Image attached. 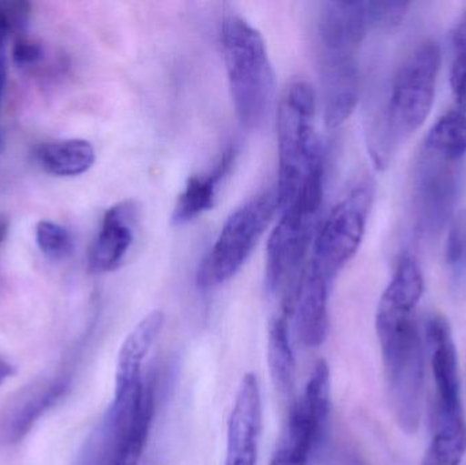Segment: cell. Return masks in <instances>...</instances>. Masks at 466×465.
<instances>
[{"instance_id": "cell-1", "label": "cell", "mask_w": 466, "mask_h": 465, "mask_svg": "<svg viewBox=\"0 0 466 465\" xmlns=\"http://www.w3.org/2000/svg\"><path fill=\"white\" fill-rule=\"evenodd\" d=\"M423 291V273L418 261L402 257L377 313L389 399L400 428L407 433H416L420 425L424 362L416 308Z\"/></svg>"}, {"instance_id": "cell-2", "label": "cell", "mask_w": 466, "mask_h": 465, "mask_svg": "<svg viewBox=\"0 0 466 465\" xmlns=\"http://www.w3.org/2000/svg\"><path fill=\"white\" fill-rule=\"evenodd\" d=\"M323 163L307 177L295 198L282 210L271 232L265 265L268 294L281 295L284 311L292 314L296 292L303 278L309 243L317 232L323 198Z\"/></svg>"}, {"instance_id": "cell-3", "label": "cell", "mask_w": 466, "mask_h": 465, "mask_svg": "<svg viewBox=\"0 0 466 465\" xmlns=\"http://www.w3.org/2000/svg\"><path fill=\"white\" fill-rule=\"evenodd\" d=\"M441 60L440 45L435 41H424L397 71L385 115L370 142L378 167L386 166L394 147L418 131L429 117Z\"/></svg>"}, {"instance_id": "cell-4", "label": "cell", "mask_w": 466, "mask_h": 465, "mask_svg": "<svg viewBox=\"0 0 466 465\" xmlns=\"http://www.w3.org/2000/svg\"><path fill=\"white\" fill-rule=\"evenodd\" d=\"M221 46L236 115L246 128H258L270 111L274 73L262 35L238 15L224 18Z\"/></svg>"}, {"instance_id": "cell-5", "label": "cell", "mask_w": 466, "mask_h": 465, "mask_svg": "<svg viewBox=\"0 0 466 465\" xmlns=\"http://www.w3.org/2000/svg\"><path fill=\"white\" fill-rule=\"evenodd\" d=\"M317 93L304 81L285 89L277 114L279 183L277 201L284 209L300 190L307 177L323 163V152L315 133Z\"/></svg>"}, {"instance_id": "cell-6", "label": "cell", "mask_w": 466, "mask_h": 465, "mask_svg": "<svg viewBox=\"0 0 466 465\" xmlns=\"http://www.w3.org/2000/svg\"><path fill=\"white\" fill-rule=\"evenodd\" d=\"M277 210L276 191H268L229 216L209 254L199 265L197 273L199 288H216L231 280L251 256Z\"/></svg>"}, {"instance_id": "cell-7", "label": "cell", "mask_w": 466, "mask_h": 465, "mask_svg": "<svg viewBox=\"0 0 466 465\" xmlns=\"http://www.w3.org/2000/svg\"><path fill=\"white\" fill-rule=\"evenodd\" d=\"M372 199L374 187L371 183H359L333 207L318 229L309 262L328 278L329 283L358 253L366 232Z\"/></svg>"}, {"instance_id": "cell-8", "label": "cell", "mask_w": 466, "mask_h": 465, "mask_svg": "<svg viewBox=\"0 0 466 465\" xmlns=\"http://www.w3.org/2000/svg\"><path fill=\"white\" fill-rule=\"evenodd\" d=\"M155 390L139 379L115 389L114 401L89 439L85 441L76 465H109L131 437L155 417Z\"/></svg>"}, {"instance_id": "cell-9", "label": "cell", "mask_w": 466, "mask_h": 465, "mask_svg": "<svg viewBox=\"0 0 466 465\" xmlns=\"http://www.w3.org/2000/svg\"><path fill=\"white\" fill-rule=\"evenodd\" d=\"M319 76L326 126L339 127L358 104L360 92L358 51L319 46Z\"/></svg>"}, {"instance_id": "cell-10", "label": "cell", "mask_w": 466, "mask_h": 465, "mask_svg": "<svg viewBox=\"0 0 466 465\" xmlns=\"http://www.w3.org/2000/svg\"><path fill=\"white\" fill-rule=\"evenodd\" d=\"M262 430L259 381L246 374L238 385L227 428L226 465H255Z\"/></svg>"}, {"instance_id": "cell-11", "label": "cell", "mask_w": 466, "mask_h": 465, "mask_svg": "<svg viewBox=\"0 0 466 465\" xmlns=\"http://www.w3.org/2000/svg\"><path fill=\"white\" fill-rule=\"evenodd\" d=\"M427 343L437 388L435 420L464 417L460 390L457 352L451 325L443 317H430L426 324Z\"/></svg>"}, {"instance_id": "cell-12", "label": "cell", "mask_w": 466, "mask_h": 465, "mask_svg": "<svg viewBox=\"0 0 466 465\" xmlns=\"http://www.w3.org/2000/svg\"><path fill=\"white\" fill-rule=\"evenodd\" d=\"M70 389L67 376H56L25 390L0 415V445L21 442L35 423L57 406Z\"/></svg>"}, {"instance_id": "cell-13", "label": "cell", "mask_w": 466, "mask_h": 465, "mask_svg": "<svg viewBox=\"0 0 466 465\" xmlns=\"http://www.w3.org/2000/svg\"><path fill=\"white\" fill-rule=\"evenodd\" d=\"M136 212V205L130 201L120 202L106 210L100 231L90 246V272H114L123 264L133 245Z\"/></svg>"}, {"instance_id": "cell-14", "label": "cell", "mask_w": 466, "mask_h": 465, "mask_svg": "<svg viewBox=\"0 0 466 465\" xmlns=\"http://www.w3.org/2000/svg\"><path fill=\"white\" fill-rule=\"evenodd\" d=\"M329 286L328 278L309 262L299 284L292 310L296 330L304 346L319 347L328 338Z\"/></svg>"}, {"instance_id": "cell-15", "label": "cell", "mask_w": 466, "mask_h": 465, "mask_svg": "<svg viewBox=\"0 0 466 465\" xmlns=\"http://www.w3.org/2000/svg\"><path fill=\"white\" fill-rule=\"evenodd\" d=\"M460 161H448L427 153V163L419 185L421 220L427 226H440L448 217L459 193Z\"/></svg>"}, {"instance_id": "cell-16", "label": "cell", "mask_w": 466, "mask_h": 465, "mask_svg": "<svg viewBox=\"0 0 466 465\" xmlns=\"http://www.w3.org/2000/svg\"><path fill=\"white\" fill-rule=\"evenodd\" d=\"M369 27L366 2L325 3L318 21V44L359 49Z\"/></svg>"}, {"instance_id": "cell-17", "label": "cell", "mask_w": 466, "mask_h": 465, "mask_svg": "<svg viewBox=\"0 0 466 465\" xmlns=\"http://www.w3.org/2000/svg\"><path fill=\"white\" fill-rule=\"evenodd\" d=\"M235 157L236 150L229 147L223 153L213 171L188 179L187 186L177 198L172 213V223L175 226H185L215 207L218 185L231 171Z\"/></svg>"}, {"instance_id": "cell-18", "label": "cell", "mask_w": 466, "mask_h": 465, "mask_svg": "<svg viewBox=\"0 0 466 465\" xmlns=\"http://www.w3.org/2000/svg\"><path fill=\"white\" fill-rule=\"evenodd\" d=\"M164 321L166 316L163 311L153 310L138 322L133 332L123 341L117 357L115 389H123L142 379V365L160 335Z\"/></svg>"}, {"instance_id": "cell-19", "label": "cell", "mask_w": 466, "mask_h": 465, "mask_svg": "<svg viewBox=\"0 0 466 465\" xmlns=\"http://www.w3.org/2000/svg\"><path fill=\"white\" fill-rule=\"evenodd\" d=\"M38 166L54 177H78L92 168L95 149L85 139H63L40 145L35 150Z\"/></svg>"}, {"instance_id": "cell-20", "label": "cell", "mask_w": 466, "mask_h": 465, "mask_svg": "<svg viewBox=\"0 0 466 465\" xmlns=\"http://www.w3.org/2000/svg\"><path fill=\"white\" fill-rule=\"evenodd\" d=\"M288 314L282 311L268 325V365L271 381L282 395H289L295 387L296 362L290 346Z\"/></svg>"}, {"instance_id": "cell-21", "label": "cell", "mask_w": 466, "mask_h": 465, "mask_svg": "<svg viewBox=\"0 0 466 465\" xmlns=\"http://www.w3.org/2000/svg\"><path fill=\"white\" fill-rule=\"evenodd\" d=\"M426 152L448 161H461L466 156V114L449 112L430 130Z\"/></svg>"}, {"instance_id": "cell-22", "label": "cell", "mask_w": 466, "mask_h": 465, "mask_svg": "<svg viewBox=\"0 0 466 465\" xmlns=\"http://www.w3.org/2000/svg\"><path fill=\"white\" fill-rule=\"evenodd\" d=\"M435 431L423 465H461L466 453L465 417L435 420Z\"/></svg>"}, {"instance_id": "cell-23", "label": "cell", "mask_w": 466, "mask_h": 465, "mask_svg": "<svg viewBox=\"0 0 466 465\" xmlns=\"http://www.w3.org/2000/svg\"><path fill=\"white\" fill-rule=\"evenodd\" d=\"M35 242L41 253L51 261H65L74 251L70 232L52 221H40L35 227Z\"/></svg>"}, {"instance_id": "cell-24", "label": "cell", "mask_w": 466, "mask_h": 465, "mask_svg": "<svg viewBox=\"0 0 466 465\" xmlns=\"http://www.w3.org/2000/svg\"><path fill=\"white\" fill-rule=\"evenodd\" d=\"M446 262L454 275L466 272V209L454 215L446 240Z\"/></svg>"}, {"instance_id": "cell-25", "label": "cell", "mask_w": 466, "mask_h": 465, "mask_svg": "<svg viewBox=\"0 0 466 465\" xmlns=\"http://www.w3.org/2000/svg\"><path fill=\"white\" fill-rule=\"evenodd\" d=\"M370 27L380 30H393L401 25L407 15L410 3L401 0L388 2H366Z\"/></svg>"}, {"instance_id": "cell-26", "label": "cell", "mask_w": 466, "mask_h": 465, "mask_svg": "<svg viewBox=\"0 0 466 465\" xmlns=\"http://www.w3.org/2000/svg\"><path fill=\"white\" fill-rule=\"evenodd\" d=\"M150 428H152V425L142 426L109 465H138L145 445H147Z\"/></svg>"}, {"instance_id": "cell-27", "label": "cell", "mask_w": 466, "mask_h": 465, "mask_svg": "<svg viewBox=\"0 0 466 465\" xmlns=\"http://www.w3.org/2000/svg\"><path fill=\"white\" fill-rule=\"evenodd\" d=\"M43 46L29 38H19L11 49V59L16 67L26 68L40 62Z\"/></svg>"}, {"instance_id": "cell-28", "label": "cell", "mask_w": 466, "mask_h": 465, "mask_svg": "<svg viewBox=\"0 0 466 465\" xmlns=\"http://www.w3.org/2000/svg\"><path fill=\"white\" fill-rule=\"evenodd\" d=\"M451 84L459 111L465 112L466 114V62L453 60Z\"/></svg>"}, {"instance_id": "cell-29", "label": "cell", "mask_w": 466, "mask_h": 465, "mask_svg": "<svg viewBox=\"0 0 466 465\" xmlns=\"http://www.w3.org/2000/svg\"><path fill=\"white\" fill-rule=\"evenodd\" d=\"M307 461L309 459L306 456L300 455L284 445H279L268 465H307Z\"/></svg>"}, {"instance_id": "cell-30", "label": "cell", "mask_w": 466, "mask_h": 465, "mask_svg": "<svg viewBox=\"0 0 466 465\" xmlns=\"http://www.w3.org/2000/svg\"><path fill=\"white\" fill-rule=\"evenodd\" d=\"M454 59L466 62V11L457 22L453 32Z\"/></svg>"}, {"instance_id": "cell-31", "label": "cell", "mask_w": 466, "mask_h": 465, "mask_svg": "<svg viewBox=\"0 0 466 465\" xmlns=\"http://www.w3.org/2000/svg\"><path fill=\"white\" fill-rule=\"evenodd\" d=\"M10 35L7 15L0 5V74H5V43Z\"/></svg>"}, {"instance_id": "cell-32", "label": "cell", "mask_w": 466, "mask_h": 465, "mask_svg": "<svg viewBox=\"0 0 466 465\" xmlns=\"http://www.w3.org/2000/svg\"><path fill=\"white\" fill-rule=\"evenodd\" d=\"M15 373V369H14L13 365L5 362V360L0 359V385L5 384L8 379L14 376Z\"/></svg>"}, {"instance_id": "cell-33", "label": "cell", "mask_w": 466, "mask_h": 465, "mask_svg": "<svg viewBox=\"0 0 466 465\" xmlns=\"http://www.w3.org/2000/svg\"><path fill=\"white\" fill-rule=\"evenodd\" d=\"M7 221H0V246L5 242V237H7Z\"/></svg>"}, {"instance_id": "cell-34", "label": "cell", "mask_w": 466, "mask_h": 465, "mask_svg": "<svg viewBox=\"0 0 466 465\" xmlns=\"http://www.w3.org/2000/svg\"><path fill=\"white\" fill-rule=\"evenodd\" d=\"M5 74H0V98H2L3 90H5Z\"/></svg>"}, {"instance_id": "cell-35", "label": "cell", "mask_w": 466, "mask_h": 465, "mask_svg": "<svg viewBox=\"0 0 466 465\" xmlns=\"http://www.w3.org/2000/svg\"><path fill=\"white\" fill-rule=\"evenodd\" d=\"M2 147H3V136H2V133H0V152H2Z\"/></svg>"}]
</instances>
